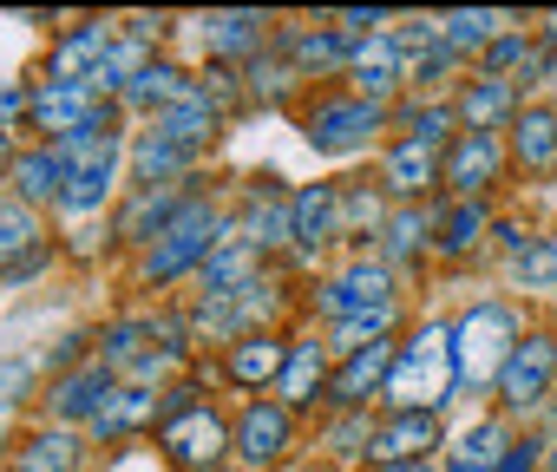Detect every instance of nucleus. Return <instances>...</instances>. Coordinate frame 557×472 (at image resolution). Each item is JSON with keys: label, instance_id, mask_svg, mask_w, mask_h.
I'll return each instance as SVG.
<instances>
[{"label": "nucleus", "instance_id": "obj_1", "mask_svg": "<svg viewBox=\"0 0 557 472\" xmlns=\"http://www.w3.org/2000/svg\"><path fill=\"white\" fill-rule=\"evenodd\" d=\"M453 322H420L400 348H394V368H387V413H440L453 400Z\"/></svg>", "mask_w": 557, "mask_h": 472}, {"label": "nucleus", "instance_id": "obj_2", "mask_svg": "<svg viewBox=\"0 0 557 472\" xmlns=\"http://www.w3.org/2000/svg\"><path fill=\"white\" fill-rule=\"evenodd\" d=\"M223 452H230V420L197 394V381H171L158 420V459L171 472H216Z\"/></svg>", "mask_w": 557, "mask_h": 472}, {"label": "nucleus", "instance_id": "obj_3", "mask_svg": "<svg viewBox=\"0 0 557 472\" xmlns=\"http://www.w3.org/2000/svg\"><path fill=\"white\" fill-rule=\"evenodd\" d=\"M518 315L505 309V302H472L459 322H453V381L466 387V394H485L492 381H498V368L511 361V348H518Z\"/></svg>", "mask_w": 557, "mask_h": 472}, {"label": "nucleus", "instance_id": "obj_4", "mask_svg": "<svg viewBox=\"0 0 557 472\" xmlns=\"http://www.w3.org/2000/svg\"><path fill=\"white\" fill-rule=\"evenodd\" d=\"M223 236H230V216L210 203V197H197L164 236H158V244L145 250V263H138V283L145 289H164V283H177V276H197L203 263H210V250L223 244Z\"/></svg>", "mask_w": 557, "mask_h": 472}, {"label": "nucleus", "instance_id": "obj_5", "mask_svg": "<svg viewBox=\"0 0 557 472\" xmlns=\"http://www.w3.org/2000/svg\"><path fill=\"white\" fill-rule=\"evenodd\" d=\"M387 125H394V105H374V99H361V92H315V99L302 105V138H309V151H322V158H355V151H368Z\"/></svg>", "mask_w": 557, "mask_h": 472}, {"label": "nucleus", "instance_id": "obj_6", "mask_svg": "<svg viewBox=\"0 0 557 472\" xmlns=\"http://www.w3.org/2000/svg\"><path fill=\"white\" fill-rule=\"evenodd\" d=\"M60 164H66V190H60V210L66 216H86V210H106V197L119 190V164H125V138L119 132H86V138H60L53 145Z\"/></svg>", "mask_w": 557, "mask_h": 472}, {"label": "nucleus", "instance_id": "obj_7", "mask_svg": "<svg viewBox=\"0 0 557 472\" xmlns=\"http://www.w3.org/2000/svg\"><path fill=\"white\" fill-rule=\"evenodd\" d=\"M550 387H557V335H550V328H524L518 348H511V361H505L498 381H492L498 413H505V420L537 413V407L550 400Z\"/></svg>", "mask_w": 557, "mask_h": 472}, {"label": "nucleus", "instance_id": "obj_8", "mask_svg": "<svg viewBox=\"0 0 557 472\" xmlns=\"http://www.w3.org/2000/svg\"><path fill=\"white\" fill-rule=\"evenodd\" d=\"M387 302H400V283H394V270L381 263V257H348L335 276H322L315 283V315L335 328V322H348V315H368V309H387Z\"/></svg>", "mask_w": 557, "mask_h": 472}, {"label": "nucleus", "instance_id": "obj_9", "mask_svg": "<svg viewBox=\"0 0 557 472\" xmlns=\"http://www.w3.org/2000/svg\"><path fill=\"white\" fill-rule=\"evenodd\" d=\"M34 132H47V145L60 138H86V132H119L112 119V99H99L92 86H60V79H40L34 86Z\"/></svg>", "mask_w": 557, "mask_h": 472}, {"label": "nucleus", "instance_id": "obj_10", "mask_svg": "<svg viewBox=\"0 0 557 472\" xmlns=\"http://www.w3.org/2000/svg\"><path fill=\"white\" fill-rule=\"evenodd\" d=\"M296 446V413L283 400H243L236 420H230V452L243 459V472H269V465H283Z\"/></svg>", "mask_w": 557, "mask_h": 472}, {"label": "nucleus", "instance_id": "obj_11", "mask_svg": "<svg viewBox=\"0 0 557 472\" xmlns=\"http://www.w3.org/2000/svg\"><path fill=\"white\" fill-rule=\"evenodd\" d=\"M505 171H511V151H505L498 132H459L446 145V158H440V184L453 197H466V203H485Z\"/></svg>", "mask_w": 557, "mask_h": 472}, {"label": "nucleus", "instance_id": "obj_12", "mask_svg": "<svg viewBox=\"0 0 557 472\" xmlns=\"http://www.w3.org/2000/svg\"><path fill=\"white\" fill-rule=\"evenodd\" d=\"M505 151H511V171H518V177L550 184V177H557V105H550V99H524L518 119H511Z\"/></svg>", "mask_w": 557, "mask_h": 472}, {"label": "nucleus", "instance_id": "obj_13", "mask_svg": "<svg viewBox=\"0 0 557 472\" xmlns=\"http://www.w3.org/2000/svg\"><path fill=\"white\" fill-rule=\"evenodd\" d=\"M329 244H342V184H302L289 197V250L315 263Z\"/></svg>", "mask_w": 557, "mask_h": 472}, {"label": "nucleus", "instance_id": "obj_14", "mask_svg": "<svg viewBox=\"0 0 557 472\" xmlns=\"http://www.w3.org/2000/svg\"><path fill=\"white\" fill-rule=\"evenodd\" d=\"M289 197L296 190H283V177H249V197L230 216L249 250H262V257L269 250H289Z\"/></svg>", "mask_w": 557, "mask_h": 472}, {"label": "nucleus", "instance_id": "obj_15", "mask_svg": "<svg viewBox=\"0 0 557 472\" xmlns=\"http://www.w3.org/2000/svg\"><path fill=\"white\" fill-rule=\"evenodd\" d=\"M275 53H283L302 79H348V60H355V40L329 21V27H283L275 34Z\"/></svg>", "mask_w": 557, "mask_h": 472}, {"label": "nucleus", "instance_id": "obj_16", "mask_svg": "<svg viewBox=\"0 0 557 472\" xmlns=\"http://www.w3.org/2000/svg\"><path fill=\"white\" fill-rule=\"evenodd\" d=\"M203 27V47H210V60L216 66H249V60H262L269 47H275V21L269 14H256V8H230V14H203L197 21Z\"/></svg>", "mask_w": 557, "mask_h": 472}, {"label": "nucleus", "instance_id": "obj_17", "mask_svg": "<svg viewBox=\"0 0 557 472\" xmlns=\"http://www.w3.org/2000/svg\"><path fill=\"white\" fill-rule=\"evenodd\" d=\"M348 92L374 99V105H394L407 92V53L394 34H368L355 40V60H348Z\"/></svg>", "mask_w": 557, "mask_h": 472}, {"label": "nucleus", "instance_id": "obj_18", "mask_svg": "<svg viewBox=\"0 0 557 472\" xmlns=\"http://www.w3.org/2000/svg\"><path fill=\"white\" fill-rule=\"evenodd\" d=\"M440 413H381L368 459L374 465H413V459H440Z\"/></svg>", "mask_w": 557, "mask_h": 472}, {"label": "nucleus", "instance_id": "obj_19", "mask_svg": "<svg viewBox=\"0 0 557 472\" xmlns=\"http://www.w3.org/2000/svg\"><path fill=\"white\" fill-rule=\"evenodd\" d=\"M518 105H524V92L511 86V79H492V73H472L459 92H453V112H459V132H511V119H518Z\"/></svg>", "mask_w": 557, "mask_h": 472}, {"label": "nucleus", "instance_id": "obj_20", "mask_svg": "<svg viewBox=\"0 0 557 472\" xmlns=\"http://www.w3.org/2000/svg\"><path fill=\"white\" fill-rule=\"evenodd\" d=\"M197 203V190H184V184H158V190H132V203L119 210V244H158V236L184 216Z\"/></svg>", "mask_w": 557, "mask_h": 472}, {"label": "nucleus", "instance_id": "obj_21", "mask_svg": "<svg viewBox=\"0 0 557 472\" xmlns=\"http://www.w3.org/2000/svg\"><path fill=\"white\" fill-rule=\"evenodd\" d=\"M197 158H203V151H190V145H177V138H164L158 125H145V132L132 138V151H125V164H132V190H158V184H184V177L197 171Z\"/></svg>", "mask_w": 557, "mask_h": 472}, {"label": "nucleus", "instance_id": "obj_22", "mask_svg": "<svg viewBox=\"0 0 557 472\" xmlns=\"http://www.w3.org/2000/svg\"><path fill=\"white\" fill-rule=\"evenodd\" d=\"M394 348H400V341H374V348H361V355H342V368H335V381H329V407H342V413H368V400L387 387Z\"/></svg>", "mask_w": 557, "mask_h": 472}, {"label": "nucleus", "instance_id": "obj_23", "mask_svg": "<svg viewBox=\"0 0 557 472\" xmlns=\"http://www.w3.org/2000/svg\"><path fill=\"white\" fill-rule=\"evenodd\" d=\"M112 394H119V374H112L99 355H86L79 368H66V374L53 381V394H47V400H53V420H86V426H92V420H99V407H106Z\"/></svg>", "mask_w": 557, "mask_h": 472}, {"label": "nucleus", "instance_id": "obj_24", "mask_svg": "<svg viewBox=\"0 0 557 472\" xmlns=\"http://www.w3.org/2000/svg\"><path fill=\"white\" fill-rule=\"evenodd\" d=\"M164 420V387H132V381H119V394L99 407V420H92V439H106V446H125V439H138V433H151Z\"/></svg>", "mask_w": 557, "mask_h": 472}, {"label": "nucleus", "instance_id": "obj_25", "mask_svg": "<svg viewBox=\"0 0 557 472\" xmlns=\"http://www.w3.org/2000/svg\"><path fill=\"white\" fill-rule=\"evenodd\" d=\"M440 158H446V151H433V145H420V138H394L387 158H381V190H387L394 203H420V197L440 184Z\"/></svg>", "mask_w": 557, "mask_h": 472}, {"label": "nucleus", "instance_id": "obj_26", "mask_svg": "<svg viewBox=\"0 0 557 472\" xmlns=\"http://www.w3.org/2000/svg\"><path fill=\"white\" fill-rule=\"evenodd\" d=\"M329 355H335L329 341H296L289 348V368H283V381H275V400H283L289 413H309L315 400H329V381H335Z\"/></svg>", "mask_w": 557, "mask_h": 472}, {"label": "nucleus", "instance_id": "obj_27", "mask_svg": "<svg viewBox=\"0 0 557 472\" xmlns=\"http://www.w3.org/2000/svg\"><path fill=\"white\" fill-rule=\"evenodd\" d=\"M289 348L296 341H283V335H249V341H236V348H223V381L230 387H249V394H262V387H275L283 381V368H289Z\"/></svg>", "mask_w": 557, "mask_h": 472}, {"label": "nucleus", "instance_id": "obj_28", "mask_svg": "<svg viewBox=\"0 0 557 472\" xmlns=\"http://www.w3.org/2000/svg\"><path fill=\"white\" fill-rule=\"evenodd\" d=\"M112 47H119V27H112V21H79V27H73L60 47H53V60H47V79H60V86H86Z\"/></svg>", "mask_w": 557, "mask_h": 472}, {"label": "nucleus", "instance_id": "obj_29", "mask_svg": "<svg viewBox=\"0 0 557 472\" xmlns=\"http://www.w3.org/2000/svg\"><path fill=\"white\" fill-rule=\"evenodd\" d=\"M511 439H518L511 420H505V413H485V420H472V426L440 452V465H446V472H498L505 452H511Z\"/></svg>", "mask_w": 557, "mask_h": 472}, {"label": "nucleus", "instance_id": "obj_30", "mask_svg": "<svg viewBox=\"0 0 557 472\" xmlns=\"http://www.w3.org/2000/svg\"><path fill=\"white\" fill-rule=\"evenodd\" d=\"M492 236V210L485 203H466V197H453L446 210H433V257H446V263H466L479 244Z\"/></svg>", "mask_w": 557, "mask_h": 472}, {"label": "nucleus", "instance_id": "obj_31", "mask_svg": "<svg viewBox=\"0 0 557 472\" xmlns=\"http://www.w3.org/2000/svg\"><path fill=\"white\" fill-rule=\"evenodd\" d=\"M262 276V250H249L243 236H236V223H230V236L210 250V263L197 270V283H203V296H236V289H249Z\"/></svg>", "mask_w": 557, "mask_h": 472}, {"label": "nucleus", "instance_id": "obj_32", "mask_svg": "<svg viewBox=\"0 0 557 472\" xmlns=\"http://www.w3.org/2000/svg\"><path fill=\"white\" fill-rule=\"evenodd\" d=\"M433 250V210L426 203H394L381 223V263H420Z\"/></svg>", "mask_w": 557, "mask_h": 472}, {"label": "nucleus", "instance_id": "obj_33", "mask_svg": "<svg viewBox=\"0 0 557 472\" xmlns=\"http://www.w3.org/2000/svg\"><path fill=\"white\" fill-rule=\"evenodd\" d=\"M524 14H505V8H459V14H440V40L459 53V60H479L505 27H518Z\"/></svg>", "mask_w": 557, "mask_h": 472}, {"label": "nucleus", "instance_id": "obj_34", "mask_svg": "<svg viewBox=\"0 0 557 472\" xmlns=\"http://www.w3.org/2000/svg\"><path fill=\"white\" fill-rule=\"evenodd\" d=\"M164 138H177V145H190V151H210L216 145V132H223V105L203 92V79H197V92L190 99H177L164 119H151Z\"/></svg>", "mask_w": 557, "mask_h": 472}, {"label": "nucleus", "instance_id": "obj_35", "mask_svg": "<svg viewBox=\"0 0 557 472\" xmlns=\"http://www.w3.org/2000/svg\"><path fill=\"white\" fill-rule=\"evenodd\" d=\"M34 250H47V244H40V216H34V203L0 197V283H8Z\"/></svg>", "mask_w": 557, "mask_h": 472}, {"label": "nucleus", "instance_id": "obj_36", "mask_svg": "<svg viewBox=\"0 0 557 472\" xmlns=\"http://www.w3.org/2000/svg\"><path fill=\"white\" fill-rule=\"evenodd\" d=\"M60 190H66V164H60V151L47 138L14 158V197L21 203H60Z\"/></svg>", "mask_w": 557, "mask_h": 472}, {"label": "nucleus", "instance_id": "obj_37", "mask_svg": "<svg viewBox=\"0 0 557 472\" xmlns=\"http://www.w3.org/2000/svg\"><path fill=\"white\" fill-rule=\"evenodd\" d=\"M197 92V79L184 73V66H171V60H151L145 73H138V86L125 92V105H138V112H151V119H164L177 99H190Z\"/></svg>", "mask_w": 557, "mask_h": 472}, {"label": "nucleus", "instance_id": "obj_38", "mask_svg": "<svg viewBox=\"0 0 557 472\" xmlns=\"http://www.w3.org/2000/svg\"><path fill=\"white\" fill-rule=\"evenodd\" d=\"M531 60H537V34L518 21V27H505V34H498V40L479 53V73H492V79H511V86H518Z\"/></svg>", "mask_w": 557, "mask_h": 472}, {"label": "nucleus", "instance_id": "obj_39", "mask_svg": "<svg viewBox=\"0 0 557 472\" xmlns=\"http://www.w3.org/2000/svg\"><path fill=\"white\" fill-rule=\"evenodd\" d=\"M400 138H420L433 151H446L459 138V112L453 99H420V105H400Z\"/></svg>", "mask_w": 557, "mask_h": 472}, {"label": "nucleus", "instance_id": "obj_40", "mask_svg": "<svg viewBox=\"0 0 557 472\" xmlns=\"http://www.w3.org/2000/svg\"><path fill=\"white\" fill-rule=\"evenodd\" d=\"M394 328H400V302L335 322V328H329V348H335V355H361V348H374V341H394Z\"/></svg>", "mask_w": 557, "mask_h": 472}, {"label": "nucleus", "instance_id": "obj_41", "mask_svg": "<svg viewBox=\"0 0 557 472\" xmlns=\"http://www.w3.org/2000/svg\"><path fill=\"white\" fill-rule=\"evenodd\" d=\"M8 472H79V439L73 433H34Z\"/></svg>", "mask_w": 557, "mask_h": 472}, {"label": "nucleus", "instance_id": "obj_42", "mask_svg": "<svg viewBox=\"0 0 557 472\" xmlns=\"http://www.w3.org/2000/svg\"><path fill=\"white\" fill-rule=\"evenodd\" d=\"M511 283L531 289V296H557V229H537L531 250L511 263Z\"/></svg>", "mask_w": 557, "mask_h": 472}, {"label": "nucleus", "instance_id": "obj_43", "mask_svg": "<svg viewBox=\"0 0 557 472\" xmlns=\"http://www.w3.org/2000/svg\"><path fill=\"white\" fill-rule=\"evenodd\" d=\"M387 190L381 184H342V236H381V223H387V203H381Z\"/></svg>", "mask_w": 557, "mask_h": 472}, {"label": "nucleus", "instance_id": "obj_44", "mask_svg": "<svg viewBox=\"0 0 557 472\" xmlns=\"http://www.w3.org/2000/svg\"><path fill=\"white\" fill-rule=\"evenodd\" d=\"M27 394H34V361L8 355V361H0V407H21Z\"/></svg>", "mask_w": 557, "mask_h": 472}, {"label": "nucleus", "instance_id": "obj_45", "mask_svg": "<svg viewBox=\"0 0 557 472\" xmlns=\"http://www.w3.org/2000/svg\"><path fill=\"white\" fill-rule=\"evenodd\" d=\"M498 472H544V433H518Z\"/></svg>", "mask_w": 557, "mask_h": 472}, {"label": "nucleus", "instance_id": "obj_46", "mask_svg": "<svg viewBox=\"0 0 557 472\" xmlns=\"http://www.w3.org/2000/svg\"><path fill=\"white\" fill-rule=\"evenodd\" d=\"M34 112V92L27 86H0V125H14V119H27Z\"/></svg>", "mask_w": 557, "mask_h": 472}, {"label": "nucleus", "instance_id": "obj_47", "mask_svg": "<svg viewBox=\"0 0 557 472\" xmlns=\"http://www.w3.org/2000/svg\"><path fill=\"white\" fill-rule=\"evenodd\" d=\"M374 472H446L440 459H413V465H374Z\"/></svg>", "mask_w": 557, "mask_h": 472}, {"label": "nucleus", "instance_id": "obj_48", "mask_svg": "<svg viewBox=\"0 0 557 472\" xmlns=\"http://www.w3.org/2000/svg\"><path fill=\"white\" fill-rule=\"evenodd\" d=\"M0 171H14V138H8V125H0Z\"/></svg>", "mask_w": 557, "mask_h": 472}, {"label": "nucleus", "instance_id": "obj_49", "mask_svg": "<svg viewBox=\"0 0 557 472\" xmlns=\"http://www.w3.org/2000/svg\"><path fill=\"white\" fill-rule=\"evenodd\" d=\"M544 472H557V426L544 433Z\"/></svg>", "mask_w": 557, "mask_h": 472}, {"label": "nucleus", "instance_id": "obj_50", "mask_svg": "<svg viewBox=\"0 0 557 472\" xmlns=\"http://www.w3.org/2000/svg\"><path fill=\"white\" fill-rule=\"evenodd\" d=\"M216 472H230V465H216Z\"/></svg>", "mask_w": 557, "mask_h": 472}]
</instances>
